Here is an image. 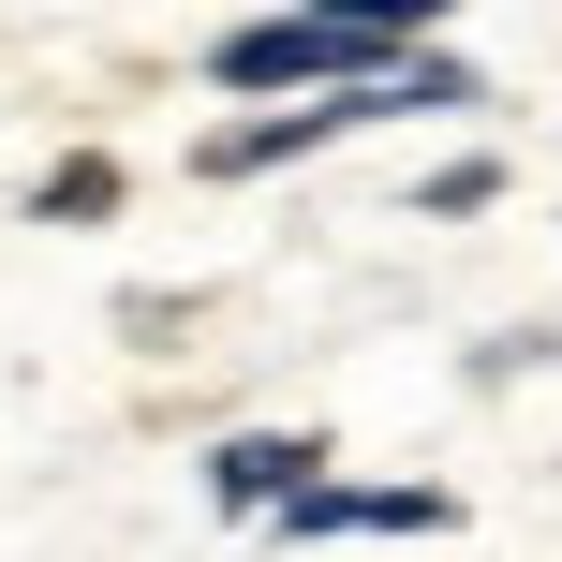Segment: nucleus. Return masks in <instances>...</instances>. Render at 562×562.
Wrapping results in <instances>:
<instances>
[{"instance_id":"2","label":"nucleus","mask_w":562,"mask_h":562,"mask_svg":"<svg viewBox=\"0 0 562 562\" xmlns=\"http://www.w3.org/2000/svg\"><path fill=\"white\" fill-rule=\"evenodd\" d=\"M370 119H415L400 75H326V104H281V119L207 134V178H267V164H296V148H326V134H370Z\"/></svg>"},{"instance_id":"3","label":"nucleus","mask_w":562,"mask_h":562,"mask_svg":"<svg viewBox=\"0 0 562 562\" xmlns=\"http://www.w3.org/2000/svg\"><path fill=\"white\" fill-rule=\"evenodd\" d=\"M311 474H326V445H311V429H237V445L207 459V488H223L237 518H281V504H296Z\"/></svg>"},{"instance_id":"6","label":"nucleus","mask_w":562,"mask_h":562,"mask_svg":"<svg viewBox=\"0 0 562 562\" xmlns=\"http://www.w3.org/2000/svg\"><path fill=\"white\" fill-rule=\"evenodd\" d=\"M488 193H504V178H488V164H445V178H429L415 207H429V223H459V207H488Z\"/></svg>"},{"instance_id":"4","label":"nucleus","mask_w":562,"mask_h":562,"mask_svg":"<svg viewBox=\"0 0 562 562\" xmlns=\"http://www.w3.org/2000/svg\"><path fill=\"white\" fill-rule=\"evenodd\" d=\"M30 207H45V223H104V207H119V164L89 148V164H59V178H45Z\"/></svg>"},{"instance_id":"1","label":"nucleus","mask_w":562,"mask_h":562,"mask_svg":"<svg viewBox=\"0 0 562 562\" xmlns=\"http://www.w3.org/2000/svg\"><path fill=\"white\" fill-rule=\"evenodd\" d=\"M207 75H223V89H326V75H400V45H370L356 15H326V0H311V15L223 30V45H207Z\"/></svg>"},{"instance_id":"5","label":"nucleus","mask_w":562,"mask_h":562,"mask_svg":"<svg viewBox=\"0 0 562 562\" xmlns=\"http://www.w3.org/2000/svg\"><path fill=\"white\" fill-rule=\"evenodd\" d=\"M326 15H356V30H370V45H415V30H445V15H459V0H326Z\"/></svg>"}]
</instances>
